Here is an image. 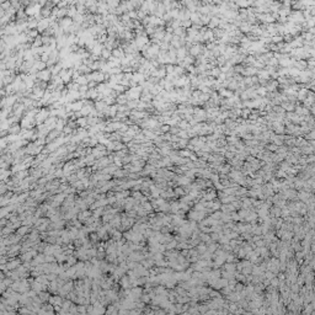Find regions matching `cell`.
Masks as SVG:
<instances>
[{
    "label": "cell",
    "instance_id": "1",
    "mask_svg": "<svg viewBox=\"0 0 315 315\" xmlns=\"http://www.w3.org/2000/svg\"><path fill=\"white\" fill-rule=\"evenodd\" d=\"M49 117V108H46V107H42L40 108V111L37 112L36 117H35V122L37 126H40L42 123H45V121Z\"/></svg>",
    "mask_w": 315,
    "mask_h": 315
},
{
    "label": "cell",
    "instance_id": "2",
    "mask_svg": "<svg viewBox=\"0 0 315 315\" xmlns=\"http://www.w3.org/2000/svg\"><path fill=\"white\" fill-rule=\"evenodd\" d=\"M142 91H143V87L142 86H135V87H131L128 91H126L124 94L128 97V101L131 100H138L142 95Z\"/></svg>",
    "mask_w": 315,
    "mask_h": 315
},
{
    "label": "cell",
    "instance_id": "3",
    "mask_svg": "<svg viewBox=\"0 0 315 315\" xmlns=\"http://www.w3.org/2000/svg\"><path fill=\"white\" fill-rule=\"evenodd\" d=\"M73 73H74V70L73 68L71 69H62V71L59 73V76L62 78V81H63V84H69V82L73 81Z\"/></svg>",
    "mask_w": 315,
    "mask_h": 315
},
{
    "label": "cell",
    "instance_id": "4",
    "mask_svg": "<svg viewBox=\"0 0 315 315\" xmlns=\"http://www.w3.org/2000/svg\"><path fill=\"white\" fill-rule=\"evenodd\" d=\"M34 126H36V122H35V118H27V117H22L20 119V127L21 129H32Z\"/></svg>",
    "mask_w": 315,
    "mask_h": 315
},
{
    "label": "cell",
    "instance_id": "5",
    "mask_svg": "<svg viewBox=\"0 0 315 315\" xmlns=\"http://www.w3.org/2000/svg\"><path fill=\"white\" fill-rule=\"evenodd\" d=\"M36 79L40 81H45V82H49L52 79V73L49 69H45L42 71H38L36 74Z\"/></svg>",
    "mask_w": 315,
    "mask_h": 315
},
{
    "label": "cell",
    "instance_id": "6",
    "mask_svg": "<svg viewBox=\"0 0 315 315\" xmlns=\"http://www.w3.org/2000/svg\"><path fill=\"white\" fill-rule=\"evenodd\" d=\"M58 25H59L60 29H63V31H65V30H68L71 25H73V20H71L70 17H67V16H65V17L59 20Z\"/></svg>",
    "mask_w": 315,
    "mask_h": 315
},
{
    "label": "cell",
    "instance_id": "7",
    "mask_svg": "<svg viewBox=\"0 0 315 315\" xmlns=\"http://www.w3.org/2000/svg\"><path fill=\"white\" fill-rule=\"evenodd\" d=\"M59 134H60V132H58L57 129L51 131V132H49V133L47 134V137H46V143H52V142H54V140L57 139V138H59Z\"/></svg>",
    "mask_w": 315,
    "mask_h": 315
},
{
    "label": "cell",
    "instance_id": "8",
    "mask_svg": "<svg viewBox=\"0 0 315 315\" xmlns=\"http://www.w3.org/2000/svg\"><path fill=\"white\" fill-rule=\"evenodd\" d=\"M9 134H14V135H20L21 133V127H20V123H14L9 127Z\"/></svg>",
    "mask_w": 315,
    "mask_h": 315
},
{
    "label": "cell",
    "instance_id": "9",
    "mask_svg": "<svg viewBox=\"0 0 315 315\" xmlns=\"http://www.w3.org/2000/svg\"><path fill=\"white\" fill-rule=\"evenodd\" d=\"M32 68H34L37 73H38V71H42V70L47 69V64L41 62V60H36V62L34 63V65H32Z\"/></svg>",
    "mask_w": 315,
    "mask_h": 315
},
{
    "label": "cell",
    "instance_id": "10",
    "mask_svg": "<svg viewBox=\"0 0 315 315\" xmlns=\"http://www.w3.org/2000/svg\"><path fill=\"white\" fill-rule=\"evenodd\" d=\"M124 51L123 49H121V48H115V49H112V57H115V58H117V59H123L124 58Z\"/></svg>",
    "mask_w": 315,
    "mask_h": 315
},
{
    "label": "cell",
    "instance_id": "11",
    "mask_svg": "<svg viewBox=\"0 0 315 315\" xmlns=\"http://www.w3.org/2000/svg\"><path fill=\"white\" fill-rule=\"evenodd\" d=\"M73 81L76 82V84H78L79 86H82V85H87V84H89V81H87V79H86V76H85V75H79L78 78L73 79Z\"/></svg>",
    "mask_w": 315,
    "mask_h": 315
},
{
    "label": "cell",
    "instance_id": "12",
    "mask_svg": "<svg viewBox=\"0 0 315 315\" xmlns=\"http://www.w3.org/2000/svg\"><path fill=\"white\" fill-rule=\"evenodd\" d=\"M116 102H118V105H127L128 97H127L126 94H121V95H117V97H116Z\"/></svg>",
    "mask_w": 315,
    "mask_h": 315
},
{
    "label": "cell",
    "instance_id": "13",
    "mask_svg": "<svg viewBox=\"0 0 315 315\" xmlns=\"http://www.w3.org/2000/svg\"><path fill=\"white\" fill-rule=\"evenodd\" d=\"M76 126H79V128H84V127L87 126V117H80L75 119Z\"/></svg>",
    "mask_w": 315,
    "mask_h": 315
},
{
    "label": "cell",
    "instance_id": "14",
    "mask_svg": "<svg viewBox=\"0 0 315 315\" xmlns=\"http://www.w3.org/2000/svg\"><path fill=\"white\" fill-rule=\"evenodd\" d=\"M76 8L74 6V5H70V6L67 9V17H70V19H73L74 16L76 15Z\"/></svg>",
    "mask_w": 315,
    "mask_h": 315
},
{
    "label": "cell",
    "instance_id": "15",
    "mask_svg": "<svg viewBox=\"0 0 315 315\" xmlns=\"http://www.w3.org/2000/svg\"><path fill=\"white\" fill-rule=\"evenodd\" d=\"M65 127V121L62 119V118H57V122H56V129L58 132H62L63 128Z\"/></svg>",
    "mask_w": 315,
    "mask_h": 315
},
{
    "label": "cell",
    "instance_id": "16",
    "mask_svg": "<svg viewBox=\"0 0 315 315\" xmlns=\"http://www.w3.org/2000/svg\"><path fill=\"white\" fill-rule=\"evenodd\" d=\"M101 57H102V59H110V58L112 57V51H111V49H107V48L103 47L102 52H101Z\"/></svg>",
    "mask_w": 315,
    "mask_h": 315
},
{
    "label": "cell",
    "instance_id": "17",
    "mask_svg": "<svg viewBox=\"0 0 315 315\" xmlns=\"http://www.w3.org/2000/svg\"><path fill=\"white\" fill-rule=\"evenodd\" d=\"M202 47L200 46V45H195V46H192V48H191V54L192 56H198V54L201 53V51H202Z\"/></svg>",
    "mask_w": 315,
    "mask_h": 315
},
{
    "label": "cell",
    "instance_id": "18",
    "mask_svg": "<svg viewBox=\"0 0 315 315\" xmlns=\"http://www.w3.org/2000/svg\"><path fill=\"white\" fill-rule=\"evenodd\" d=\"M190 21L191 22H201V15L197 14V13H191L190 15Z\"/></svg>",
    "mask_w": 315,
    "mask_h": 315
},
{
    "label": "cell",
    "instance_id": "19",
    "mask_svg": "<svg viewBox=\"0 0 315 315\" xmlns=\"http://www.w3.org/2000/svg\"><path fill=\"white\" fill-rule=\"evenodd\" d=\"M278 63H279L281 65H283V67H289V65L294 64V62H293V60H291V59H288V58H281V59L278 60Z\"/></svg>",
    "mask_w": 315,
    "mask_h": 315
},
{
    "label": "cell",
    "instance_id": "20",
    "mask_svg": "<svg viewBox=\"0 0 315 315\" xmlns=\"http://www.w3.org/2000/svg\"><path fill=\"white\" fill-rule=\"evenodd\" d=\"M79 87H80V86L76 84V82L71 81V82H69V84H68L67 90H68V91H79Z\"/></svg>",
    "mask_w": 315,
    "mask_h": 315
},
{
    "label": "cell",
    "instance_id": "21",
    "mask_svg": "<svg viewBox=\"0 0 315 315\" xmlns=\"http://www.w3.org/2000/svg\"><path fill=\"white\" fill-rule=\"evenodd\" d=\"M209 27H212V29H214V27H217L218 25H219V20L217 19V17H212L211 19V21H209Z\"/></svg>",
    "mask_w": 315,
    "mask_h": 315
},
{
    "label": "cell",
    "instance_id": "22",
    "mask_svg": "<svg viewBox=\"0 0 315 315\" xmlns=\"http://www.w3.org/2000/svg\"><path fill=\"white\" fill-rule=\"evenodd\" d=\"M208 74H211V75H214V76H218L220 74V70L218 68H212L211 70H209V73Z\"/></svg>",
    "mask_w": 315,
    "mask_h": 315
},
{
    "label": "cell",
    "instance_id": "23",
    "mask_svg": "<svg viewBox=\"0 0 315 315\" xmlns=\"http://www.w3.org/2000/svg\"><path fill=\"white\" fill-rule=\"evenodd\" d=\"M249 6V5H252V1H237L236 3V6Z\"/></svg>",
    "mask_w": 315,
    "mask_h": 315
},
{
    "label": "cell",
    "instance_id": "24",
    "mask_svg": "<svg viewBox=\"0 0 315 315\" xmlns=\"http://www.w3.org/2000/svg\"><path fill=\"white\" fill-rule=\"evenodd\" d=\"M282 40H283V37H282V36H277V37H276V36H273V37H272V40H271V42H274V43H279V42H281Z\"/></svg>",
    "mask_w": 315,
    "mask_h": 315
},
{
    "label": "cell",
    "instance_id": "25",
    "mask_svg": "<svg viewBox=\"0 0 315 315\" xmlns=\"http://www.w3.org/2000/svg\"><path fill=\"white\" fill-rule=\"evenodd\" d=\"M266 87H258L257 89V92L260 94V95H265V94H266Z\"/></svg>",
    "mask_w": 315,
    "mask_h": 315
},
{
    "label": "cell",
    "instance_id": "26",
    "mask_svg": "<svg viewBox=\"0 0 315 315\" xmlns=\"http://www.w3.org/2000/svg\"><path fill=\"white\" fill-rule=\"evenodd\" d=\"M161 131H163V132H168V131H170V127H169V126H164Z\"/></svg>",
    "mask_w": 315,
    "mask_h": 315
},
{
    "label": "cell",
    "instance_id": "27",
    "mask_svg": "<svg viewBox=\"0 0 315 315\" xmlns=\"http://www.w3.org/2000/svg\"><path fill=\"white\" fill-rule=\"evenodd\" d=\"M1 98H3V97H1V96H0V102H1Z\"/></svg>",
    "mask_w": 315,
    "mask_h": 315
}]
</instances>
